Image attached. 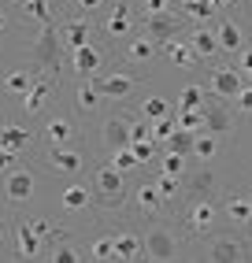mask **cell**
Listing matches in <instances>:
<instances>
[{
	"label": "cell",
	"mask_w": 252,
	"mask_h": 263,
	"mask_svg": "<svg viewBox=\"0 0 252 263\" xmlns=\"http://www.w3.org/2000/svg\"><path fill=\"white\" fill-rule=\"evenodd\" d=\"M30 67L45 78H56L63 71V37H60V26H45L38 30V37L30 45Z\"/></svg>",
	"instance_id": "6da1fadb"
},
{
	"label": "cell",
	"mask_w": 252,
	"mask_h": 263,
	"mask_svg": "<svg viewBox=\"0 0 252 263\" xmlns=\"http://www.w3.org/2000/svg\"><path fill=\"white\" fill-rule=\"evenodd\" d=\"M204 263H252V245L241 234H208L204 249H201Z\"/></svg>",
	"instance_id": "7a4b0ae2"
},
{
	"label": "cell",
	"mask_w": 252,
	"mask_h": 263,
	"mask_svg": "<svg viewBox=\"0 0 252 263\" xmlns=\"http://www.w3.org/2000/svg\"><path fill=\"white\" fill-rule=\"evenodd\" d=\"M89 189H93V200H97L100 212H115V208H122V200H126V174L115 171L112 163H100L93 171Z\"/></svg>",
	"instance_id": "3957f363"
},
{
	"label": "cell",
	"mask_w": 252,
	"mask_h": 263,
	"mask_svg": "<svg viewBox=\"0 0 252 263\" xmlns=\"http://www.w3.org/2000/svg\"><path fill=\"white\" fill-rule=\"evenodd\" d=\"M141 241H145V256L152 263H178L182 259V234L167 222H149Z\"/></svg>",
	"instance_id": "277c9868"
},
{
	"label": "cell",
	"mask_w": 252,
	"mask_h": 263,
	"mask_svg": "<svg viewBox=\"0 0 252 263\" xmlns=\"http://www.w3.org/2000/svg\"><path fill=\"white\" fill-rule=\"evenodd\" d=\"M182 26H186V19H182V15H174V11H145V19H141V33H145L149 41H156L159 48L178 41Z\"/></svg>",
	"instance_id": "5b68a950"
},
{
	"label": "cell",
	"mask_w": 252,
	"mask_h": 263,
	"mask_svg": "<svg viewBox=\"0 0 252 263\" xmlns=\"http://www.w3.org/2000/svg\"><path fill=\"white\" fill-rule=\"evenodd\" d=\"M215 222H219V208H215L211 200H189L186 204V212H182V226H186V234L189 237H208L215 234Z\"/></svg>",
	"instance_id": "8992f818"
},
{
	"label": "cell",
	"mask_w": 252,
	"mask_h": 263,
	"mask_svg": "<svg viewBox=\"0 0 252 263\" xmlns=\"http://www.w3.org/2000/svg\"><path fill=\"white\" fill-rule=\"evenodd\" d=\"M241 89H245V74L238 71V67H211L208 71V97L233 104V97H238Z\"/></svg>",
	"instance_id": "52a82bcc"
},
{
	"label": "cell",
	"mask_w": 252,
	"mask_h": 263,
	"mask_svg": "<svg viewBox=\"0 0 252 263\" xmlns=\"http://www.w3.org/2000/svg\"><path fill=\"white\" fill-rule=\"evenodd\" d=\"M93 85H97V93H100L104 100H130V97L137 93L141 78H137L134 71H112V74H97Z\"/></svg>",
	"instance_id": "ba28073f"
},
{
	"label": "cell",
	"mask_w": 252,
	"mask_h": 263,
	"mask_svg": "<svg viewBox=\"0 0 252 263\" xmlns=\"http://www.w3.org/2000/svg\"><path fill=\"white\" fill-rule=\"evenodd\" d=\"M137 115V111H134ZM134 115L126 111V115H107L100 122V145L107 152H122V148H130L134 145V137H130V126H134Z\"/></svg>",
	"instance_id": "9c48e42d"
},
{
	"label": "cell",
	"mask_w": 252,
	"mask_h": 263,
	"mask_svg": "<svg viewBox=\"0 0 252 263\" xmlns=\"http://www.w3.org/2000/svg\"><path fill=\"white\" fill-rule=\"evenodd\" d=\"M41 163L48 171H56V174H78L85 167V156L75 148V145H48L41 152Z\"/></svg>",
	"instance_id": "30bf717a"
},
{
	"label": "cell",
	"mask_w": 252,
	"mask_h": 263,
	"mask_svg": "<svg viewBox=\"0 0 252 263\" xmlns=\"http://www.w3.org/2000/svg\"><path fill=\"white\" fill-rule=\"evenodd\" d=\"M0 189H4V200H8L11 208H23L26 200H33V174L19 163L15 171H8V174H4Z\"/></svg>",
	"instance_id": "8fae6325"
},
{
	"label": "cell",
	"mask_w": 252,
	"mask_h": 263,
	"mask_svg": "<svg viewBox=\"0 0 252 263\" xmlns=\"http://www.w3.org/2000/svg\"><path fill=\"white\" fill-rule=\"evenodd\" d=\"M134 30H137V15L134 8L126 4V0H115L112 4V15L104 19V33H107V41H130L134 37Z\"/></svg>",
	"instance_id": "7c38bea8"
},
{
	"label": "cell",
	"mask_w": 252,
	"mask_h": 263,
	"mask_svg": "<svg viewBox=\"0 0 252 263\" xmlns=\"http://www.w3.org/2000/svg\"><path fill=\"white\" fill-rule=\"evenodd\" d=\"M41 249H45V241L30 230V219H15V249H11V256L19 263H33L41 256Z\"/></svg>",
	"instance_id": "4fadbf2b"
},
{
	"label": "cell",
	"mask_w": 252,
	"mask_h": 263,
	"mask_svg": "<svg viewBox=\"0 0 252 263\" xmlns=\"http://www.w3.org/2000/svg\"><path fill=\"white\" fill-rule=\"evenodd\" d=\"M33 82H38V71H33V67H8V71L0 74V93L23 100L33 89Z\"/></svg>",
	"instance_id": "5bb4252c"
},
{
	"label": "cell",
	"mask_w": 252,
	"mask_h": 263,
	"mask_svg": "<svg viewBox=\"0 0 252 263\" xmlns=\"http://www.w3.org/2000/svg\"><path fill=\"white\" fill-rule=\"evenodd\" d=\"M60 37H63V48H82V45H93V23L85 15H67L60 23Z\"/></svg>",
	"instance_id": "9a60e30c"
},
{
	"label": "cell",
	"mask_w": 252,
	"mask_h": 263,
	"mask_svg": "<svg viewBox=\"0 0 252 263\" xmlns=\"http://www.w3.org/2000/svg\"><path fill=\"white\" fill-rule=\"evenodd\" d=\"M215 182H219V174H215L208 163L201 171H186V178H182V189L189 193V200H211V193H215Z\"/></svg>",
	"instance_id": "2e32d148"
},
{
	"label": "cell",
	"mask_w": 252,
	"mask_h": 263,
	"mask_svg": "<svg viewBox=\"0 0 252 263\" xmlns=\"http://www.w3.org/2000/svg\"><path fill=\"white\" fill-rule=\"evenodd\" d=\"M204 130L215 134V137H226L233 130V115H230V104L226 100L208 97V104H204Z\"/></svg>",
	"instance_id": "e0dca14e"
},
{
	"label": "cell",
	"mask_w": 252,
	"mask_h": 263,
	"mask_svg": "<svg viewBox=\"0 0 252 263\" xmlns=\"http://www.w3.org/2000/svg\"><path fill=\"white\" fill-rule=\"evenodd\" d=\"M41 134H45V141H48V145H75L78 126H75V119H70V115L56 111V115H48V119H45Z\"/></svg>",
	"instance_id": "ac0fdd59"
},
{
	"label": "cell",
	"mask_w": 252,
	"mask_h": 263,
	"mask_svg": "<svg viewBox=\"0 0 252 263\" xmlns=\"http://www.w3.org/2000/svg\"><path fill=\"white\" fill-rule=\"evenodd\" d=\"M70 67L78 71V78H82V82H93V78H97V71L104 67V52H100L97 45H82V48L70 52Z\"/></svg>",
	"instance_id": "d6986e66"
},
{
	"label": "cell",
	"mask_w": 252,
	"mask_h": 263,
	"mask_svg": "<svg viewBox=\"0 0 252 263\" xmlns=\"http://www.w3.org/2000/svg\"><path fill=\"white\" fill-rule=\"evenodd\" d=\"M215 41H219V52H230V56H238V52L248 45L241 23H238V19H230V15L215 23Z\"/></svg>",
	"instance_id": "ffe728a7"
},
{
	"label": "cell",
	"mask_w": 252,
	"mask_h": 263,
	"mask_svg": "<svg viewBox=\"0 0 252 263\" xmlns=\"http://www.w3.org/2000/svg\"><path fill=\"white\" fill-rule=\"evenodd\" d=\"M19 15L30 23H38V30L45 26H56V0H19Z\"/></svg>",
	"instance_id": "44dd1931"
},
{
	"label": "cell",
	"mask_w": 252,
	"mask_h": 263,
	"mask_svg": "<svg viewBox=\"0 0 252 263\" xmlns=\"http://www.w3.org/2000/svg\"><path fill=\"white\" fill-rule=\"evenodd\" d=\"M56 85H60L56 78H45V74H38V82H33V89H30V93H26V97L19 100V104H23V115H26V119H30V115H38V111L45 108V104H48V97L56 93Z\"/></svg>",
	"instance_id": "7402d4cb"
},
{
	"label": "cell",
	"mask_w": 252,
	"mask_h": 263,
	"mask_svg": "<svg viewBox=\"0 0 252 263\" xmlns=\"http://www.w3.org/2000/svg\"><path fill=\"white\" fill-rule=\"evenodd\" d=\"M112 249H115V263H134L141 252H145V241H141V234H134V230H119L112 237Z\"/></svg>",
	"instance_id": "603a6c76"
},
{
	"label": "cell",
	"mask_w": 252,
	"mask_h": 263,
	"mask_svg": "<svg viewBox=\"0 0 252 263\" xmlns=\"http://www.w3.org/2000/svg\"><path fill=\"white\" fill-rule=\"evenodd\" d=\"M156 56H159V45L149 41L145 33H134V37L126 41V63H134V67H149Z\"/></svg>",
	"instance_id": "cb8c5ba5"
},
{
	"label": "cell",
	"mask_w": 252,
	"mask_h": 263,
	"mask_svg": "<svg viewBox=\"0 0 252 263\" xmlns=\"http://www.w3.org/2000/svg\"><path fill=\"white\" fill-rule=\"evenodd\" d=\"M33 141V134L26 126H19V122H0V148H8L15 156H23V148Z\"/></svg>",
	"instance_id": "d4e9b609"
},
{
	"label": "cell",
	"mask_w": 252,
	"mask_h": 263,
	"mask_svg": "<svg viewBox=\"0 0 252 263\" xmlns=\"http://www.w3.org/2000/svg\"><path fill=\"white\" fill-rule=\"evenodd\" d=\"M186 41L193 45V52H196L201 60H211V56H219V41H215V30H211V26H193Z\"/></svg>",
	"instance_id": "484cf974"
},
{
	"label": "cell",
	"mask_w": 252,
	"mask_h": 263,
	"mask_svg": "<svg viewBox=\"0 0 252 263\" xmlns=\"http://www.w3.org/2000/svg\"><path fill=\"white\" fill-rule=\"evenodd\" d=\"M164 56H167V63H171V67H186V71H189V67H196V63H201V56L193 52V45H189L186 37H178V41L164 45Z\"/></svg>",
	"instance_id": "4316f807"
},
{
	"label": "cell",
	"mask_w": 252,
	"mask_h": 263,
	"mask_svg": "<svg viewBox=\"0 0 252 263\" xmlns=\"http://www.w3.org/2000/svg\"><path fill=\"white\" fill-rule=\"evenodd\" d=\"M223 212H226V219L233 226H248L252 222V204H248L245 193H230V197L223 200Z\"/></svg>",
	"instance_id": "83f0119b"
},
{
	"label": "cell",
	"mask_w": 252,
	"mask_h": 263,
	"mask_svg": "<svg viewBox=\"0 0 252 263\" xmlns=\"http://www.w3.org/2000/svg\"><path fill=\"white\" fill-rule=\"evenodd\" d=\"M178 8H182V19H189L193 26H204L211 15L219 11V4H211V0H182Z\"/></svg>",
	"instance_id": "f1b7e54d"
},
{
	"label": "cell",
	"mask_w": 252,
	"mask_h": 263,
	"mask_svg": "<svg viewBox=\"0 0 252 263\" xmlns=\"http://www.w3.org/2000/svg\"><path fill=\"white\" fill-rule=\"evenodd\" d=\"M204 104H208V85L189 82L186 89H182V97H178L174 111H204Z\"/></svg>",
	"instance_id": "f546056e"
},
{
	"label": "cell",
	"mask_w": 252,
	"mask_h": 263,
	"mask_svg": "<svg viewBox=\"0 0 252 263\" xmlns=\"http://www.w3.org/2000/svg\"><path fill=\"white\" fill-rule=\"evenodd\" d=\"M60 204L67 208V212H82V208H89V204H93V189H89V185H67L63 193H60Z\"/></svg>",
	"instance_id": "4dcf8cb0"
},
{
	"label": "cell",
	"mask_w": 252,
	"mask_h": 263,
	"mask_svg": "<svg viewBox=\"0 0 252 263\" xmlns=\"http://www.w3.org/2000/svg\"><path fill=\"white\" fill-rule=\"evenodd\" d=\"M100 104H104V97L97 93V85H93V82H78V89H75V108H78L82 115H93Z\"/></svg>",
	"instance_id": "1f68e13d"
},
{
	"label": "cell",
	"mask_w": 252,
	"mask_h": 263,
	"mask_svg": "<svg viewBox=\"0 0 252 263\" xmlns=\"http://www.w3.org/2000/svg\"><path fill=\"white\" fill-rule=\"evenodd\" d=\"M137 208H141V212H145V215H159V212H164V200H159V193H156V185L152 182H145V185H137Z\"/></svg>",
	"instance_id": "d6a6232c"
},
{
	"label": "cell",
	"mask_w": 252,
	"mask_h": 263,
	"mask_svg": "<svg viewBox=\"0 0 252 263\" xmlns=\"http://www.w3.org/2000/svg\"><path fill=\"white\" fill-rule=\"evenodd\" d=\"M152 185H156V193H159V200H164V204H171V200L182 197V178H171V174H156Z\"/></svg>",
	"instance_id": "836d02e7"
},
{
	"label": "cell",
	"mask_w": 252,
	"mask_h": 263,
	"mask_svg": "<svg viewBox=\"0 0 252 263\" xmlns=\"http://www.w3.org/2000/svg\"><path fill=\"white\" fill-rule=\"evenodd\" d=\"M193 145H196V134H189V130H174L171 134V141L164 145V152H174V156H193Z\"/></svg>",
	"instance_id": "e575fe53"
},
{
	"label": "cell",
	"mask_w": 252,
	"mask_h": 263,
	"mask_svg": "<svg viewBox=\"0 0 252 263\" xmlns=\"http://www.w3.org/2000/svg\"><path fill=\"white\" fill-rule=\"evenodd\" d=\"M193 156H196V160H201V163H208V160H215V156H219V137H215V134H196V145H193Z\"/></svg>",
	"instance_id": "d590c367"
},
{
	"label": "cell",
	"mask_w": 252,
	"mask_h": 263,
	"mask_svg": "<svg viewBox=\"0 0 252 263\" xmlns=\"http://www.w3.org/2000/svg\"><path fill=\"white\" fill-rule=\"evenodd\" d=\"M112 237H115V234H100V237H93V245H89V259H93V263H112V259H115Z\"/></svg>",
	"instance_id": "8d00e7d4"
},
{
	"label": "cell",
	"mask_w": 252,
	"mask_h": 263,
	"mask_svg": "<svg viewBox=\"0 0 252 263\" xmlns=\"http://www.w3.org/2000/svg\"><path fill=\"white\" fill-rule=\"evenodd\" d=\"M141 115H145L149 122H156V119H167V115H171V104H167V97H145V104H141Z\"/></svg>",
	"instance_id": "74e56055"
},
{
	"label": "cell",
	"mask_w": 252,
	"mask_h": 263,
	"mask_svg": "<svg viewBox=\"0 0 252 263\" xmlns=\"http://www.w3.org/2000/svg\"><path fill=\"white\" fill-rule=\"evenodd\" d=\"M159 174H171V178H186V156L164 152V156H159Z\"/></svg>",
	"instance_id": "f35d334b"
},
{
	"label": "cell",
	"mask_w": 252,
	"mask_h": 263,
	"mask_svg": "<svg viewBox=\"0 0 252 263\" xmlns=\"http://www.w3.org/2000/svg\"><path fill=\"white\" fill-rule=\"evenodd\" d=\"M178 130H189V134H204V111H174Z\"/></svg>",
	"instance_id": "ab89813d"
},
{
	"label": "cell",
	"mask_w": 252,
	"mask_h": 263,
	"mask_svg": "<svg viewBox=\"0 0 252 263\" xmlns=\"http://www.w3.org/2000/svg\"><path fill=\"white\" fill-rule=\"evenodd\" d=\"M174 130H178V122H174V111H171L167 119H156V122H152V141H156V145H167Z\"/></svg>",
	"instance_id": "60d3db41"
},
{
	"label": "cell",
	"mask_w": 252,
	"mask_h": 263,
	"mask_svg": "<svg viewBox=\"0 0 252 263\" xmlns=\"http://www.w3.org/2000/svg\"><path fill=\"white\" fill-rule=\"evenodd\" d=\"M48 263H82V252H78L70 241H60L56 249H52V259H48Z\"/></svg>",
	"instance_id": "b9f144b4"
},
{
	"label": "cell",
	"mask_w": 252,
	"mask_h": 263,
	"mask_svg": "<svg viewBox=\"0 0 252 263\" xmlns=\"http://www.w3.org/2000/svg\"><path fill=\"white\" fill-rule=\"evenodd\" d=\"M107 163H112L115 171H122V174H126V171H134V167H141V163H137V156H134L130 148H122V152H112V160H107Z\"/></svg>",
	"instance_id": "7bdbcfd3"
},
{
	"label": "cell",
	"mask_w": 252,
	"mask_h": 263,
	"mask_svg": "<svg viewBox=\"0 0 252 263\" xmlns=\"http://www.w3.org/2000/svg\"><path fill=\"white\" fill-rule=\"evenodd\" d=\"M233 111L245 115V119H252V85H245V89L233 97Z\"/></svg>",
	"instance_id": "ee69618b"
},
{
	"label": "cell",
	"mask_w": 252,
	"mask_h": 263,
	"mask_svg": "<svg viewBox=\"0 0 252 263\" xmlns=\"http://www.w3.org/2000/svg\"><path fill=\"white\" fill-rule=\"evenodd\" d=\"M156 148H159L156 141H137V145H130V152L137 156V163H149L152 156H156Z\"/></svg>",
	"instance_id": "f6af8a7d"
},
{
	"label": "cell",
	"mask_w": 252,
	"mask_h": 263,
	"mask_svg": "<svg viewBox=\"0 0 252 263\" xmlns=\"http://www.w3.org/2000/svg\"><path fill=\"white\" fill-rule=\"evenodd\" d=\"M233 67H238V71H241L245 78L252 74V45H245V48L238 52V56H233Z\"/></svg>",
	"instance_id": "bcb514c9"
},
{
	"label": "cell",
	"mask_w": 252,
	"mask_h": 263,
	"mask_svg": "<svg viewBox=\"0 0 252 263\" xmlns=\"http://www.w3.org/2000/svg\"><path fill=\"white\" fill-rule=\"evenodd\" d=\"M15 167H19V156L8 152V148H0V174H8V171H15Z\"/></svg>",
	"instance_id": "7dc6e473"
},
{
	"label": "cell",
	"mask_w": 252,
	"mask_h": 263,
	"mask_svg": "<svg viewBox=\"0 0 252 263\" xmlns=\"http://www.w3.org/2000/svg\"><path fill=\"white\" fill-rule=\"evenodd\" d=\"M70 4L78 8V15H89V11H97V8H104L107 0H70Z\"/></svg>",
	"instance_id": "c3c4849f"
},
{
	"label": "cell",
	"mask_w": 252,
	"mask_h": 263,
	"mask_svg": "<svg viewBox=\"0 0 252 263\" xmlns=\"http://www.w3.org/2000/svg\"><path fill=\"white\" fill-rule=\"evenodd\" d=\"M145 11H171V0H145Z\"/></svg>",
	"instance_id": "681fc988"
},
{
	"label": "cell",
	"mask_w": 252,
	"mask_h": 263,
	"mask_svg": "<svg viewBox=\"0 0 252 263\" xmlns=\"http://www.w3.org/2000/svg\"><path fill=\"white\" fill-rule=\"evenodd\" d=\"M11 30V15H8V8L0 4V37H4V33Z\"/></svg>",
	"instance_id": "f907efd6"
},
{
	"label": "cell",
	"mask_w": 252,
	"mask_h": 263,
	"mask_svg": "<svg viewBox=\"0 0 252 263\" xmlns=\"http://www.w3.org/2000/svg\"><path fill=\"white\" fill-rule=\"evenodd\" d=\"M230 4H238V0H219V8H230Z\"/></svg>",
	"instance_id": "816d5d0a"
},
{
	"label": "cell",
	"mask_w": 252,
	"mask_h": 263,
	"mask_svg": "<svg viewBox=\"0 0 252 263\" xmlns=\"http://www.w3.org/2000/svg\"><path fill=\"white\" fill-rule=\"evenodd\" d=\"M0 245H4V222H0Z\"/></svg>",
	"instance_id": "f5cc1de1"
},
{
	"label": "cell",
	"mask_w": 252,
	"mask_h": 263,
	"mask_svg": "<svg viewBox=\"0 0 252 263\" xmlns=\"http://www.w3.org/2000/svg\"><path fill=\"white\" fill-rule=\"evenodd\" d=\"M248 8H252V0H248Z\"/></svg>",
	"instance_id": "db71d44e"
}]
</instances>
